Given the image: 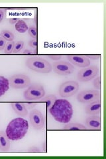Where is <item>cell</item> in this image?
Listing matches in <instances>:
<instances>
[{"label":"cell","mask_w":106,"mask_h":159,"mask_svg":"<svg viewBox=\"0 0 106 159\" xmlns=\"http://www.w3.org/2000/svg\"><path fill=\"white\" fill-rule=\"evenodd\" d=\"M48 57L51 58V60H59L61 58V55H58V54H51L49 55Z\"/></svg>","instance_id":"83f0119b"},{"label":"cell","mask_w":106,"mask_h":159,"mask_svg":"<svg viewBox=\"0 0 106 159\" xmlns=\"http://www.w3.org/2000/svg\"><path fill=\"white\" fill-rule=\"evenodd\" d=\"M25 64L28 68L31 70L39 72V73H49L52 69L51 65L48 61L38 57L29 58L27 60Z\"/></svg>","instance_id":"3957f363"},{"label":"cell","mask_w":106,"mask_h":159,"mask_svg":"<svg viewBox=\"0 0 106 159\" xmlns=\"http://www.w3.org/2000/svg\"><path fill=\"white\" fill-rule=\"evenodd\" d=\"M29 119L30 123L34 129L40 130L44 127L45 120L44 116L39 111L37 110H33L30 112Z\"/></svg>","instance_id":"30bf717a"},{"label":"cell","mask_w":106,"mask_h":159,"mask_svg":"<svg viewBox=\"0 0 106 159\" xmlns=\"http://www.w3.org/2000/svg\"><path fill=\"white\" fill-rule=\"evenodd\" d=\"M9 88V80L5 78V77L0 76V97L7 92Z\"/></svg>","instance_id":"e0dca14e"},{"label":"cell","mask_w":106,"mask_h":159,"mask_svg":"<svg viewBox=\"0 0 106 159\" xmlns=\"http://www.w3.org/2000/svg\"><path fill=\"white\" fill-rule=\"evenodd\" d=\"M15 29L17 31L20 33H24L27 32V30L29 29V27H28L27 24L22 19H19V20L17 22L15 25Z\"/></svg>","instance_id":"ac0fdd59"},{"label":"cell","mask_w":106,"mask_h":159,"mask_svg":"<svg viewBox=\"0 0 106 159\" xmlns=\"http://www.w3.org/2000/svg\"><path fill=\"white\" fill-rule=\"evenodd\" d=\"M99 69L96 66H89L82 69L78 73V80L80 82H88L94 78L99 74Z\"/></svg>","instance_id":"5b68a950"},{"label":"cell","mask_w":106,"mask_h":159,"mask_svg":"<svg viewBox=\"0 0 106 159\" xmlns=\"http://www.w3.org/2000/svg\"><path fill=\"white\" fill-rule=\"evenodd\" d=\"M86 127L91 130H101V118L99 115H90L86 120Z\"/></svg>","instance_id":"7c38bea8"},{"label":"cell","mask_w":106,"mask_h":159,"mask_svg":"<svg viewBox=\"0 0 106 159\" xmlns=\"http://www.w3.org/2000/svg\"><path fill=\"white\" fill-rule=\"evenodd\" d=\"M86 113L89 115H97L101 113V101L97 99L90 103L85 109Z\"/></svg>","instance_id":"4fadbf2b"},{"label":"cell","mask_w":106,"mask_h":159,"mask_svg":"<svg viewBox=\"0 0 106 159\" xmlns=\"http://www.w3.org/2000/svg\"><path fill=\"white\" fill-rule=\"evenodd\" d=\"M27 152H29V153H39V152H41V150L37 147H29V149H28V150H27Z\"/></svg>","instance_id":"d4e9b609"},{"label":"cell","mask_w":106,"mask_h":159,"mask_svg":"<svg viewBox=\"0 0 106 159\" xmlns=\"http://www.w3.org/2000/svg\"><path fill=\"white\" fill-rule=\"evenodd\" d=\"M45 91L44 88L41 84H34L30 86L24 92V97L27 100L40 99L44 96Z\"/></svg>","instance_id":"277c9868"},{"label":"cell","mask_w":106,"mask_h":159,"mask_svg":"<svg viewBox=\"0 0 106 159\" xmlns=\"http://www.w3.org/2000/svg\"><path fill=\"white\" fill-rule=\"evenodd\" d=\"M79 89L78 83L76 81H68L63 83L59 88V94L62 97H69L76 94Z\"/></svg>","instance_id":"8992f818"},{"label":"cell","mask_w":106,"mask_h":159,"mask_svg":"<svg viewBox=\"0 0 106 159\" xmlns=\"http://www.w3.org/2000/svg\"><path fill=\"white\" fill-rule=\"evenodd\" d=\"M49 111L56 121L61 123H68L73 115L72 104L64 99H56Z\"/></svg>","instance_id":"6da1fadb"},{"label":"cell","mask_w":106,"mask_h":159,"mask_svg":"<svg viewBox=\"0 0 106 159\" xmlns=\"http://www.w3.org/2000/svg\"><path fill=\"white\" fill-rule=\"evenodd\" d=\"M1 37L4 38L5 40L8 41H13L14 39V35L13 33L8 30H3L0 33Z\"/></svg>","instance_id":"d6986e66"},{"label":"cell","mask_w":106,"mask_h":159,"mask_svg":"<svg viewBox=\"0 0 106 159\" xmlns=\"http://www.w3.org/2000/svg\"><path fill=\"white\" fill-rule=\"evenodd\" d=\"M36 52H37V51H30V50H25V51L23 52V54H36Z\"/></svg>","instance_id":"f546056e"},{"label":"cell","mask_w":106,"mask_h":159,"mask_svg":"<svg viewBox=\"0 0 106 159\" xmlns=\"http://www.w3.org/2000/svg\"><path fill=\"white\" fill-rule=\"evenodd\" d=\"M63 129L68 131H83L87 129V127L76 123H68L65 126H64Z\"/></svg>","instance_id":"2e32d148"},{"label":"cell","mask_w":106,"mask_h":159,"mask_svg":"<svg viewBox=\"0 0 106 159\" xmlns=\"http://www.w3.org/2000/svg\"><path fill=\"white\" fill-rule=\"evenodd\" d=\"M10 148V141L4 131H0V150L7 152Z\"/></svg>","instance_id":"5bb4252c"},{"label":"cell","mask_w":106,"mask_h":159,"mask_svg":"<svg viewBox=\"0 0 106 159\" xmlns=\"http://www.w3.org/2000/svg\"><path fill=\"white\" fill-rule=\"evenodd\" d=\"M9 86L16 89L25 88L30 85V80L29 77L24 74H15L9 80Z\"/></svg>","instance_id":"52a82bcc"},{"label":"cell","mask_w":106,"mask_h":159,"mask_svg":"<svg viewBox=\"0 0 106 159\" xmlns=\"http://www.w3.org/2000/svg\"><path fill=\"white\" fill-rule=\"evenodd\" d=\"M14 46H15V43H14L13 41H9L8 43H7L4 49V52L5 54H9L11 53H12L14 49Z\"/></svg>","instance_id":"44dd1931"},{"label":"cell","mask_w":106,"mask_h":159,"mask_svg":"<svg viewBox=\"0 0 106 159\" xmlns=\"http://www.w3.org/2000/svg\"><path fill=\"white\" fill-rule=\"evenodd\" d=\"M26 105H27V107L28 109H31L33 107H34L36 105V104L35 103H31V102H27L26 104ZM26 107V108H27Z\"/></svg>","instance_id":"4dcf8cb0"},{"label":"cell","mask_w":106,"mask_h":159,"mask_svg":"<svg viewBox=\"0 0 106 159\" xmlns=\"http://www.w3.org/2000/svg\"><path fill=\"white\" fill-rule=\"evenodd\" d=\"M94 87L97 90H100V87H101V82H100V76H97L96 78V79L94 80L93 82Z\"/></svg>","instance_id":"cb8c5ba5"},{"label":"cell","mask_w":106,"mask_h":159,"mask_svg":"<svg viewBox=\"0 0 106 159\" xmlns=\"http://www.w3.org/2000/svg\"><path fill=\"white\" fill-rule=\"evenodd\" d=\"M100 99V93L96 90H88L81 91L77 96L78 101L83 104H90Z\"/></svg>","instance_id":"ba28073f"},{"label":"cell","mask_w":106,"mask_h":159,"mask_svg":"<svg viewBox=\"0 0 106 159\" xmlns=\"http://www.w3.org/2000/svg\"><path fill=\"white\" fill-rule=\"evenodd\" d=\"M23 46H24L23 41H20L17 42V43L15 44V46H14L13 52L14 53V54H17V53L20 52L22 50V49L23 48Z\"/></svg>","instance_id":"7402d4cb"},{"label":"cell","mask_w":106,"mask_h":159,"mask_svg":"<svg viewBox=\"0 0 106 159\" xmlns=\"http://www.w3.org/2000/svg\"><path fill=\"white\" fill-rule=\"evenodd\" d=\"M4 17V12L3 10L0 9V23L3 21V19Z\"/></svg>","instance_id":"d6a6232c"},{"label":"cell","mask_w":106,"mask_h":159,"mask_svg":"<svg viewBox=\"0 0 106 159\" xmlns=\"http://www.w3.org/2000/svg\"><path fill=\"white\" fill-rule=\"evenodd\" d=\"M28 33L29 35L33 39H37V27L35 26H31L28 29Z\"/></svg>","instance_id":"603a6c76"},{"label":"cell","mask_w":106,"mask_h":159,"mask_svg":"<svg viewBox=\"0 0 106 159\" xmlns=\"http://www.w3.org/2000/svg\"><path fill=\"white\" fill-rule=\"evenodd\" d=\"M19 20V18H12L9 19V22L11 24H15Z\"/></svg>","instance_id":"1f68e13d"},{"label":"cell","mask_w":106,"mask_h":159,"mask_svg":"<svg viewBox=\"0 0 106 159\" xmlns=\"http://www.w3.org/2000/svg\"><path fill=\"white\" fill-rule=\"evenodd\" d=\"M53 70L59 75H69L74 70V66L65 60H58L53 65Z\"/></svg>","instance_id":"9c48e42d"},{"label":"cell","mask_w":106,"mask_h":159,"mask_svg":"<svg viewBox=\"0 0 106 159\" xmlns=\"http://www.w3.org/2000/svg\"><path fill=\"white\" fill-rule=\"evenodd\" d=\"M67 59L72 65L80 67V68H86L90 65V60L86 56L68 55L67 56Z\"/></svg>","instance_id":"8fae6325"},{"label":"cell","mask_w":106,"mask_h":159,"mask_svg":"<svg viewBox=\"0 0 106 159\" xmlns=\"http://www.w3.org/2000/svg\"><path fill=\"white\" fill-rule=\"evenodd\" d=\"M12 107L14 111L19 116L24 117L28 114V111L25 107V105L23 104V103H12Z\"/></svg>","instance_id":"9a60e30c"},{"label":"cell","mask_w":106,"mask_h":159,"mask_svg":"<svg viewBox=\"0 0 106 159\" xmlns=\"http://www.w3.org/2000/svg\"><path fill=\"white\" fill-rule=\"evenodd\" d=\"M56 99H57V98H56V97L54 96L50 95V96H48L44 97V98H43V100H42V101L47 103V109H48V110H49L50 107H51L53 105V104H54V102L56 101Z\"/></svg>","instance_id":"ffe728a7"},{"label":"cell","mask_w":106,"mask_h":159,"mask_svg":"<svg viewBox=\"0 0 106 159\" xmlns=\"http://www.w3.org/2000/svg\"><path fill=\"white\" fill-rule=\"evenodd\" d=\"M29 127V123L26 119L17 118L9 122L5 130V133L9 140L19 141L25 136Z\"/></svg>","instance_id":"7a4b0ae2"},{"label":"cell","mask_w":106,"mask_h":159,"mask_svg":"<svg viewBox=\"0 0 106 159\" xmlns=\"http://www.w3.org/2000/svg\"><path fill=\"white\" fill-rule=\"evenodd\" d=\"M29 45L33 48V49H35V51H36V49L37 48V39H31L30 40L29 42Z\"/></svg>","instance_id":"484cf974"},{"label":"cell","mask_w":106,"mask_h":159,"mask_svg":"<svg viewBox=\"0 0 106 159\" xmlns=\"http://www.w3.org/2000/svg\"><path fill=\"white\" fill-rule=\"evenodd\" d=\"M87 57L89 58V59H90V58H91V59H94V60H98V59H99L100 56L99 55H96V54L88 55Z\"/></svg>","instance_id":"f1b7e54d"},{"label":"cell","mask_w":106,"mask_h":159,"mask_svg":"<svg viewBox=\"0 0 106 159\" xmlns=\"http://www.w3.org/2000/svg\"><path fill=\"white\" fill-rule=\"evenodd\" d=\"M6 40H5L3 37H0V51H2L5 49V46L6 45Z\"/></svg>","instance_id":"4316f807"}]
</instances>
